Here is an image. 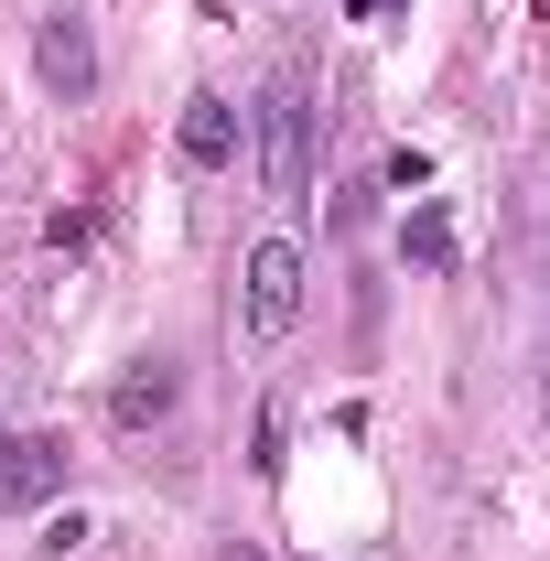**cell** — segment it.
<instances>
[{
    "label": "cell",
    "instance_id": "obj_5",
    "mask_svg": "<svg viewBox=\"0 0 550 561\" xmlns=\"http://www.w3.org/2000/svg\"><path fill=\"white\" fill-rule=\"evenodd\" d=\"M33 76H44L55 98H87V87H98V33H87V11H55V22L33 33Z\"/></svg>",
    "mask_w": 550,
    "mask_h": 561
},
{
    "label": "cell",
    "instance_id": "obj_8",
    "mask_svg": "<svg viewBox=\"0 0 550 561\" xmlns=\"http://www.w3.org/2000/svg\"><path fill=\"white\" fill-rule=\"evenodd\" d=\"M378 184H389V195H421V184H432V162H421V151H389V173H378Z\"/></svg>",
    "mask_w": 550,
    "mask_h": 561
},
{
    "label": "cell",
    "instance_id": "obj_10",
    "mask_svg": "<svg viewBox=\"0 0 550 561\" xmlns=\"http://www.w3.org/2000/svg\"><path fill=\"white\" fill-rule=\"evenodd\" d=\"M345 11H356V22H367V11H378V0H345Z\"/></svg>",
    "mask_w": 550,
    "mask_h": 561
},
{
    "label": "cell",
    "instance_id": "obj_1",
    "mask_svg": "<svg viewBox=\"0 0 550 561\" xmlns=\"http://www.w3.org/2000/svg\"><path fill=\"white\" fill-rule=\"evenodd\" d=\"M313 55H280L271 98H260V119H249V151H260V184H271L280 206H302L313 195Z\"/></svg>",
    "mask_w": 550,
    "mask_h": 561
},
{
    "label": "cell",
    "instance_id": "obj_2",
    "mask_svg": "<svg viewBox=\"0 0 550 561\" xmlns=\"http://www.w3.org/2000/svg\"><path fill=\"white\" fill-rule=\"evenodd\" d=\"M238 324H249V346H280V335L302 324V238H260V249H249V271H238Z\"/></svg>",
    "mask_w": 550,
    "mask_h": 561
},
{
    "label": "cell",
    "instance_id": "obj_3",
    "mask_svg": "<svg viewBox=\"0 0 550 561\" xmlns=\"http://www.w3.org/2000/svg\"><path fill=\"white\" fill-rule=\"evenodd\" d=\"M66 496V443L55 432H0V518H33Z\"/></svg>",
    "mask_w": 550,
    "mask_h": 561
},
{
    "label": "cell",
    "instance_id": "obj_4",
    "mask_svg": "<svg viewBox=\"0 0 550 561\" xmlns=\"http://www.w3.org/2000/svg\"><path fill=\"white\" fill-rule=\"evenodd\" d=\"M238 140H249V108H227L216 87H195V98L173 108V151H184L195 173H227V162H238Z\"/></svg>",
    "mask_w": 550,
    "mask_h": 561
},
{
    "label": "cell",
    "instance_id": "obj_6",
    "mask_svg": "<svg viewBox=\"0 0 550 561\" xmlns=\"http://www.w3.org/2000/svg\"><path fill=\"white\" fill-rule=\"evenodd\" d=\"M173 400H184V367H173V356H140L130 378L108 389V421H119V432H151V421H173Z\"/></svg>",
    "mask_w": 550,
    "mask_h": 561
},
{
    "label": "cell",
    "instance_id": "obj_9",
    "mask_svg": "<svg viewBox=\"0 0 550 561\" xmlns=\"http://www.w3.org/2000/svg\"><path fill=\"white\" fill-rule=\"evenodd\" d=\"M216 561H260V551H249V540H227V551H216Z\"/></svg>",
    "mask_w": 550,
    "mask_h": 561
},
{
    "label": "cell",
    "instance_id": "obj_7",
    "mask_svg": "<svg viewBox=\"0 0 550 561\" xmlns=\"http://www.w3.org/2000/svg\"><path fill=\"white\" fill-rule=\"evenodd\" d=\"M400 249H411V271H454V216L421 195V206H411V227H400Z\"/></svg>",
    "mask_w": 550,
    "mask_h": 561
}]
</instances>
